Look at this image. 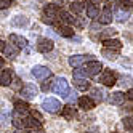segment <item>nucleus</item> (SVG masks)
<instances>
[{
  "mask_svg": "<svg viewBox=\"0 0 133 133\" xmlns=\"http://www.w3.org/2000/svg\"><path fill=\"white\" fill-rule=\"evenodd\" d=\"M51 88L56 95H59L61 98H68L69 96V83L68 80H66L64 77H58V79H55L53 80V85H51Z\"/></svg>",
  "mask_w": 133,
  "mask_h": 133,
  "instance_id": "f257e3e1",
  "label": "nucleus"
},
{
  "mask_svg": "<svg viewBox=\"0 0 133 133\" xmlns=\"http://www.w3.org/2000/svg\"><path fill=\"white\" fill-rule=\"evenodd\" d=\"M103 71V64L99 61H87V64H85V68H83V75L85 77H93V75H98L99 72Z\"/></svg>",
  "mask_w": 133,
  "mask_h": 133,
  "instance_id": "f03ea898",
  "label": "nucleus"
},
{
  "mask_svg": "<svg viewBox=\"0 0 133 133\" xmlns=\"http://www.w3.org/2000/svg\"><path fill=\"white\" fill-rule=\"evenodd\" d=\"M99 82L104 87H114L117 83V75H116V72H112L109 69H103L101 75H99Z\"/></svg>",
  "mask_w": 133,
  "mask_h": 133,
  "instance_id": "7ed1b4c3",
  "label": "nucleus"
},
{
  "mask_svg": "<svg viewBox=\"0 0 133 133\" xmlns=\"http://www.w3.org/2000/svg\"><path fill=\"white\" fill-rule=\"evenodd\" d=\"M42 108H43V111H46V112H50V114H56V112H59L61 111V103L56 99V98H46V99H43V103H42Z\"/></svg>",
  "mask_w": 133,
  "mask_h": 133,
  "instance_id": "20e7f679",
  "label": "nucleus"
},
{
  "mask_svg": "<svg viewBox=\"0 0 133 133\" xmlns=\"http://www.w3.org/2000/svg\"><path fill=\"white\" fill-rule=\"evenodd\" d=\"M59 11H61V8H59V5H56V3H48V5L43 6L45 18L50 19V21H53V23H55V19H58Z\"/></svg>",
  "mask_w": 133,
  "mask_h": 133,
  "instance_id": "39448f33",
  "label": "nucleus"
},
{
  "mask_svg": "<svg viewBox=\"0 0 133 133\" xmlns=\"http://www.w3.org/2000/svg\"><path fill=\"white\" fill-rule=\"evenodd\" d=\"M37 95H39V88H37L34 83H26L24 87L21 88V96H23L26 101L34 99Z\"/></svg>",
  "mask_w": 133,
  "mask_h": 133,
  "instance_id": "423d86ee",
  "label": "nucleus"
},
{
  "mask_svg": "<svg viewBox=\"0 0 133 133\" xmlns=\"http://www.w3.org/2000/svg\"><path fill=\"white\" fill-rule=\"evenodd\" d=\"M31 74L34 75L35 79H39V80H42V79H46V77H51V71L46 68V66H42V64H37V66H34L32 68V71H31Z\"/></svg>",
  "mask_w": 133,
  "mask_h": 133,
  "instance_id": "0eeeda50",
  "label": "nucleus"
},
{
  "mask_svg": "<svg viewBox=\"0 0 133 133\" xmlns=\"http://www.w3.org/2000/svg\"><path fill=\"white\" fill-rule=\"evenodd\" d=\"M53 40L51 39H45V37H42V39H39V42H37V51L40 53H48L53 50Z\"/></svg>",
  "mask_w": 133,
  "mask_h": 133,
  "instance_id": "6e6552de",
  "label": "nucleus"
},
{
  "mask_svg": "<svg viewBox=\"0 0 133 133\" xmlns=\"http://www.w3.org/2000/svg\"><path fill=\"white\" fill-rule=\"evenodd\" d=\"M88 61V56L87 55H74L69 56V66L71 68H80L82 64H85Z\"/></svg>",
  "mask_w": 133,
  "mask_h": 133,
  "instance_id": "1a4fd4ad",
  "label": "nucleus"
},
{
  "mask_svg": "<svg viewBox=\"0 0 133 133\" xmlns=\"http://www.w3.org/2000/svg\"><path fill=\"white\" fill-rule=\"evenodd\" d=\"M99 18V23L101 24H111L112 23V10H111V3H108L106 6H104V10H103V13L101 15H98Z\"/></svg>",
  "mask_w": 133,
  "mask_h": 133,
  "instance_id": "9d476101",
  "label": "nucleus"
},
{
  "mask_svg": "<svg viewBox=\"0 0 133 133\" xmlns=\"http://www.w3.org/2000/svg\"><path fill=\"white\" fill-rule=\"evenodd\" d=\"M10 42H11V45L16 46V48H26L27 46V39H24L23 35H18V34L10 35Z\"/></svg>",
  "mask_w": 133,
  "mask_h": 133,
  "instance_id": "9b49d317",
  "label": "nucleus"
},
{
  "mask_svg": "<svg viewBox=\"0 0 133 133\" xmlns=\"http://www.w3.org/2000/svg\"><path fill=\"white\" fill-rule=\"evenodd\" d=\"M77 103H79V108H82L83 111H91L95 108V101L90 96H80Z\"/></svg>",
  "mask_w": 133,
  "mask_h": 133,
  "instance_id": "f8f14e48",
  "label": "nucleus"
},
{
  "mask_svg": "<svg viewBox=\"0 0 133 133\" xmlns=\"http://www.w3.org/2000/svg\"><path fill=\"white\" fill-rule=\"evenodd\" d=\"M11 80H13V71L11 69H3L2 75H0V85H2V87H10Z\"/></svg>",
  "mask_w": 133,
  "mask_h": 133,
  "instance_id": "ddd939ff",
  "label": "nucleus"
},
{
  "mask_svg": "<svg viewBox=\"0 0 133 133\" xmlns=\"http://www.w3.org/2000/svg\"><path fill=\"white\" fill-rule=\"evenodd\" d=\"M3 53H5L6 58H10V59H16V56L19 55V48H16V46H15V45H11V43H6V45L3 46Z\"/></svg>",
  "mask_w": 133,
  "mask_h": 133,
  "instance_id": "4468645a",
  "label": "nucleus"
},
{
  "mask_svg": "<svg viewBox=\"0 0 133 133\" xmlns=\"http://www.w3.org/2000/svg\"><path fill=\"white\" fill-rule=\"evenodd\" d=\"M74 85L75 88H79L82 91H87L90 88V82L87 80V77H74Z\"/></svg>",
  "mask_w": 133,
  "mask_h": 133,
  "instance_id": "2eb2a0df",
  "label": "nucleus"
},
{
  "mask_svg": "<svg viewBox=\"0 0 133 133\" xmlns=\"http://www.w3.org/2000/svg\"><path fill=\"white\" fill-rule=\"evenodd\" d=\"M104 48L119 51V50L122 48V42H120L119 39H106V40H104Z\"/></svg>",
  "mask_w": 133,
  "mask_h": 133,
  "instance_id": "dca6fc26",
  "label": "nucleus"
},
{
  "mask_svg": "<svg viewBox=\"0 0 133 133\" xmlns=\"http://www.w3.org/2000/svg\"><path fill=\"white\" fill-rule=\"evenodd\" d=\"M11 24L15 27H26L27 24H29V18H27L26 15H18V16H15L11 19Z\"/></svg>",
  "mask_w": 133,
  "mask_h": 133,
  "instance_id": "f3484780",
  "label": "nucleus"
},
{
  "mask_svg": "<svg viewBox=\"0 0 133 133\" xmlns=\"http://www.w3.org/2000/svg\"><path fill=\"white\" fill-rule=\"evenodd\" d=\"M56 32H58L59 35H63V37H72L74 35V29L71 26H66V24H59V26H56Z\"/></svg>",
  "mask_w": 133,
  "mask_h": 133,
  "instance_id": "a211bd4d",
  "label": "nucleus"
},
{
  "mask_svg": "<svg viewBox=\"0 0 133 133\" xmlns=\"http://www.w3.org/2000/svg\"><path fill=\"white\" fill-rule=\"evenodd\" d=\"M85 5H87V0H72V3H71V10H72V13L79 15V13L83 11Z\"/></svg>",
  "mask_w": 133,
  "mask_h": 133,
  "instance_id": "6ab92c4d",
  "label": "nucleus"
},
{
  "mask_svg": "<svg viewBox=\"0 0 133 133\" xmlns=\"http://www.w3.org/2000/svg\"><path fill=\"white\" fill-rule=\"evenodd\" d=\"M58 19L61 21V24H66V26H69V24H72L74 21H75V18L71 15V13H68V11H59V15H58Z\"/></svg>",
  "mask_w": 133,
  "mask_h": 133,
  "instance_id": "aec40b11",
  "label": "nucleus"
},
{
  "mask_svg": "<svg viewBox=\"0 0 133 133\" xmlns=\"http://www.w3.org/2000/svg\"><path fill=\"white\" fill-rule=\"evenodd\" d=\"M111 103L116 104V106H120V104L125 103V95H123L122 91H114L111 95Z\"/></svg>",
  "mask_w": 133,
  "mask_h": 133,
  "instance_id": "412c9836",
  "label": "nucleus"
},
{
  "mask_svg": "<svg viewBox=\"0 0 133 133\" xmlns=\"http://www.w3.org/2000/svg\"><path fill=\"white\" fill-rule=\"evenodd\" d=\"M98 15H99L98 6L95 5V3H87V16L91 18V19H96Z\"/></svg>",
  "mask_w": 133,
  "mask_h": 133,
  "instance_id": "4be33fe9",
  "label": "nucleus"
},
{
  "mask_svg": "<svg viewBox=\"0 0 133 133\" xmlns=\"http://www.w3.org/2000/svg\"><path fill=\"white\" fill-rule=\"evenodd\" d=\"M61 114H63L64 119H74L75 116H77V111H75V108H72V106H64Z\"/></svg>",
  "mask_w": 133,
  "mask_h": 133,
  "instance_id": "5701e85b",
  "label": "nucleus"
},
{
  "mask_svg": "<svg viewBox=\"0 0 133 133\" xmlns=\"http://www.w3.org/2000/svg\"><path fill=\"white\" fill-rule=\"evenodd\" d=\"M90 95H91V99L95 98V99H96V101H104V98H106V96H104V95H106V93H104L103 90H99L98 87H95V88H91L90 90Z\"/></svg>",
  "mask_w": 133,
  "mask_h": 133,
  "instance_id": "b1692460",
  "label": "nucleus"
},
{
  "mask_svg": "<svg viewBox=\"0 0 133 133\" xmlns=\"http://www.w3.org/2000/svg\"><path fill=\"white\" fill-rule=\"evenodd\" d=\"M116 5L119 6V10H123V11H128L131 8V2L130 0H116Z\"/></svg>",
  "mask_w": 133,
  "mask_h": 133,
  "instance_id": "393cba45",
  "label": "nucleus"
},
{
  "mask_svg": "<svg viewBox=\"0 0 133 133\" xmlns=\"http://www.w3.org/2000/svg\"><path fill=\"white\" fill-rule=\"evenodd\" d=\"M15 109H18V111H29V104H27V101L16 99L15 101Z\"/></svg>",
  "mask_w": 133,
  "mask_h": 133,
  "instance_id": "a878e982",
  "label": "nucleus"
},
{
  "mask_svg": "<svg viewBox=\"0 0 133 133\" xmlns=\"http://www.w3.org/2000/svg\"><path fill=\"white\" fill-rule=\"evenodd\" d=\"M116 19L120 21V23H125V21L128 19V13L123 11V10H117V11H116Z\"/></svg>",
  "mask_w": 133,
  "mask_h": 133,
  "instance_id": "bb28decb",
  "label": "nucleus"
},
{
  "mask_svg": "<svg viewBox=\"0 0 133 133\" xmlns=\"http://www.w3.org/2000/svg\"><path fill=\"white\" fill-rule=\"evenodd\" d=\"M117 53L119 51H114V50H109V48H103V56H106L108 59H116Z\"/></svg>",
  "mask_w": 133,
  "mask_h": 133,
  "instance_id": "cd10ccee",
  "label": "nucleus"
},
{
  "mask_svg": "<svg viewBox=\"0 0 133 133\" xmlns=\"http://www.w3.org/2000/svg\"><path fill=\"white\" fill-rule=\"evenodd\" d=\"M116 34H117L116 29H104V31L99 34V39H104V40H106L108 37H112V35H116Z\"/></svg>",
  "mask_w": 133,
  "mask_h": 133,
  "instance_id": "c85d7f7f",
  "label": "nucleus"
},
{
  "mask_svg": "<svg viewBox=\"0 0 133 133\" xmlns=\"http://www.w3.org/2000/svg\"><path fill=\"white\" fill-rule=\"evenodd\" d=\"M123 127H125L128 131H131L133 130V119L131 117H125L123 119Z\"/></svg>",
  "mask_w": 133,
  "mask_h": 133,
  "instance_id": "c756f323",
  "label": "nucleus"
},
{
  "mask_svg": "<svg viewBox=\"0 0 133 133\" xmlns=\"http://www.w3.org/2000/svg\"><path fill=\"white\" fill-rule=\"evenodd\" d=\"M11 5L10 0H0V10H5V8H8Z\"/></svg>",
  "mask_w": 133,
  "mask_h": 133,
  "instance_id": "7c9ffc66",
  "label": "nucleus"
},
{
  "mask_svg": "<svg viewBox=\"0 0 133 133\" xmlns=\"http://www.w3.org/2000/svg\"><path fill=\"white\" fill-rule=\"evenodd\" d=\"M50 88H51V80H46V82L42 85V90H43V91H48Z\"/></svg>",
  "mask_w": 133,
  "mask_h": 133,
  "instance_id": "2f4dec72",
  "label": "nucleus"
},
{
  "mask_svg": "<svg viewBox=\"0 0 133 133\" xmlns=\"http://www.w3.org/2000/svg\"><path fill=\"white\" fill-rule=\"evenodd\" d=\"M127 98H128V99H131V98H133V91H131V90H128V93H127Z\"/></svg>",
  "mask_w": 133,
  "mask_h": 133,
  "instance_id": "473e14b6",
  "label": "nucleus"
},
{
  "mask_svg": "<svg viewBox=\"0 0 133 133\" xmlns=\"http://www.w3.org/2000/svg\"><path fill=\"white\" fill-rule=\"evenodd\" d=\"M3 46H5V43H3L2 40H0V51H3Z\"/></svg>",
  "mask_w": 133,
  "mask_h": 133,
  "instance_id": "72a5a7b5",
  "label": "nucleus"
},
{
  "mask_svg": "<svg viewBox=\"0 0 133 133\" xmlns=\"http://www.w3.org/2000/svg\"><path fill=\"white\" fill-rule=\"evenodd\" d=\"M15 133H26V131H23V130H18V128H16V130H15Z\"/></svg>",
  "mask_w": 133,
  "mask_h": 133,
  "instance_id": "f704fd0d",
  "label": "nucleus"
},
{
  "mask_svg": "<svg viewBox=\"0 0 133 133\" xmlns=\"http://www.w3.org/2000/svg\"><path fill=\"white\" fill-rule=\"evenodd\" d=\"M93 2H95V3H101V2H103V0H93Z\"/></svg>",
  "mask_w": 133,
  "mask_h": 133,
  "instance_id": "c9c22d12",
  "label": "nucleus"
},
{
  "mask_svg": "<svg viewBox=\"0 0 133 133\" xmlns=\"http://www.w3.org/2000/svg\"><path fill=\"white\" fill-rule=\"evenodd\" d=\"M0 66H3V59L2 58H0Z\"/></svg>",
  "mask_w": 133,
  "mask_h": 133,
  "instance_id": "e433bc0d",
  "label": "nucleus"
}]
</instances>
